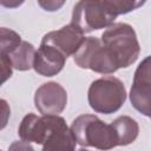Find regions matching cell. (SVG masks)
I'll return each mask as SVG.
<instances>
[{
  "label": "cell",
  "instance_id": "cell-1",
  "mask_svg": "<svg viewBox=\"0 0 151 151\" xmlns=\"http://www.w3.org/2000/svg\"><path fill=\"white\" fill-rule=\"evenodd\" d=\"M18 134L20 139L27 143L41 145L44 151L74 150L77 140L67 126L65 119L59 114H26L19 127Z\"/></svg>",
  "mask_w": 151,
  "mask_h": 151
},
{
  "label": "cell",
  "instance_id": "cell-2",
  "mask_svg": "<svg viewBox=\"0 0 151 151\" xmlns=\"http://www.w3.org/2000/svg\"><path fill=\"white\" fill-rule=\"evenodd\" d=\"M71 131L81 147L110 150L118 146V137L113 126L94 114L78 116L71 125Z\"/></svg>",
  "mask_w": 151,
  "mask_h": 151
},
{
  "label": "cell",
  "instance_id": "cell-3",
  "mask_svg": "<svg viewBox=\"0 0 151 151\" xmlns=\"http://www.w3.org/2000/svg\"><path fill=\"white\" fill-rule=\"evenodd\" d=\"M100 39L113 53L120 68L131 66L139 57L140 46L136 31L126 22H113L103 32Z\"/></svg>",
  "mask_w": 151,
  "mask_h": 151
},
{
  "label": "cell",
  "instance_id": "cell-4",
  "mask_svg": "<svg viewBox=\"0 0 151 151\" xmlns=\"http://www.w3.org/2000/svg\"><path fill=\"white\" fill-rule=\"evenodd\" d=\"M126 97L124 83L113 76L93 80L87 91V100L91 109L103 114H111L120 110Z\"/></svg>",
  "mask_w": 151,
  "mask_h": 151
},
{
  "label": "cell",
  "instance_id": "cell-5",
  "mask_svg": "<svg viewBox=\"0 0 151 151\" xmlns=\"http://www.w3.org/2000/svg\"><path fill=\"white\" fill-rule=\"evenodd\" d=\"M118 14L106 0H79L72 12L71 22L84 34L111 26Z\"/></svg>",
  "mask_w": 151,
  "mask_h": 151
},
{
  "label": "cell",
  "instance_id": "cell-6",
  "mask_svg": "<svg viewBox=\"0 0 151 151\" xmlns=\"http://www.w3.org/2000/svg\"><path fill=\"white\" fill-rule=\"evenodd\" d=\"M73 60L80 68H87L100 74H112L120 68L113 53L97 37L85 38L74 53Z\"/></svg>",
  "mask_w": 151,
  "mask_h": 151
},
{
  "label": "cell",
  "instance_id": "cell-7",
  "mask_svg": "<svg viewBox=\"0 0 151 151\" xmlns=\"http://www.w3.org/2000/svg\"><path fill=\"white\" fill-rule=\"evenodd\" d=\"M34 105L41 114H59L67 105V92L57 81L45 83L34 93Z\"/></svg>",
  "mask_w": 151,
  "mask_h": 151
},
{
  "label": "cell",
  "instance_id": "cell-8",
  "mask_svg": "<svg viewBox=\"0 0 151 151\" xmlns=\"http://www.w3.org/2000/svg\"><path fill=\"white\" fill-rule=\"evenodd\" d=\"M85 40L84 33L72 22L57 31H51L42 37L41 44H47L58 48L65 57L74 55Z\"/></svg>",
  "mask_w": 151,
  "mask_h": 151
},
{
  "label": "cell",
  "instance_id": "cell-9",
  "mask_svg": "<svg viewBox=\"0 0 151 151\" xmlns=\"http://www.w3.org/2000/svg\"><path fill=\"white\" fill-rule=\"evenodd\" d=\"M66 59L67 57L54 46L40 44L34 55L33 70L42 77H53L64 68Z\"/></svg>",
  "mask_w": 151,
  "mask_h": 151
},
{
  "label": "cell",
  "instance_id": "cell-10",
  "mask_svg": "<svg viewBox=\"0 0 151 151\" xmlns=\"http://www.w3.org/2000/svg\"><path fill=\"white\" fill-rule=\"evenodd\" d=\"M111 125L113 126L117 137H118V145L125 146L136 140L139 133V125L136 119L129 116H120L116 118Z\"/></svg>",
  "mask_w": 151,
  "mask_h": 151
},
{
  "label": "cell",
  "instance_id": "cell-11",
  "mask_svg": "<svg viewBox=\"0 0 151 151\" xmlns=\"http://www.w3.org/2000/svg\"><path fill=\"white\" fill-rule=\"evenodd\" d=\"M130 101L138 112L151 117V85L133 81L130 90Z\"/></svg>",
  "mask_w": 151,
  "mask_h": 151
},
{
  "label": "cell",
  "instance_id": "cell-12",
  "mask_svg": "<svg viewBox=\"0 0 151 151\" xmlns=\"http://www.w3.org/2000/svg\"><path fill=\"white\" fill-rule=\"evenodd\" d=\"M35 52L37 51L31 42L22 40L17 48H14L9 54H6V55H8V58L11 59L14 70L28 71V70L33 68Z\"/></svg>",
  "mask_w": 151,
  "mask_h": 151
},
{
  "label": "cell",
  "instance_id": "cell-13",
  "mask_svg": "<svg viewBox=\"0 0 151 151\" xmlns=\"http://www.w3.org/2000/svg\"><path fill=\"white\" fill-rule=\"evenodd\" d=\"M0 33H1L0 53H2V54H9L22 41L20 34H18L13 29H9V28H6V27H1Z\"/></svg>",
  "mask_w": 151,
  "mask_h": 151
},
{
  "label": "cell",
  "instance_id": "cell-14",
  "mask_svg": "<svg viewBox=\"0 0 151 151\" xmlns=\"http://www.w3.org/2000/svg\"><path fill=\"white\" fill-rule=\"evenodd\" d=\"M110 6L114 9V12L120 14H127L139 7H142L146 0H106Z\"/></svg>",
  "mask_w": 151,
  "mask_h": 151
},
{
  "label": "cell",
  "instance_id": "cell-15",
  "mask_svg": "<svg viewBox=\"0 0 151 151\" xmlns=\"http://www.w3.org/2000/svg\"><path fill=\"white\" fill-rule=\"evenodd\" d=\"M133 81L151 85V55H147L139 63L134 71Z\"/></svg>",
  "mask_w": 151,
  "mask_h": 151
},
{
  "label": "cell",
  "instance_id": "cell-16",
  "mask_svg": "<svg viewBox=\"0 0 151 151\" xmlns=\"http://www.w3.org/2000/svg\"><path fill=\"white\" fill-rule=\"evenodd\" d=\"M0 60H1V76H2L1 83L4 84L7 79H9L12 77L14 67H13V64H12L11 59L8 58V55L0 53Z\"/></svg>",
  "mask_w": 151,
  "mask_h": 151
},
{
  "label": "cell",
  "instance_id": "cell-17",
  "mask_svg": "<svg viewBox=\"0 0 151 151\" xmlns=\"http://www.w3.org/2000/svg\"><path fill=\"white\" fill-rule=\"evenodd\" d=\"M37 1L38 5L46 12H57L66 2V0H37Z\"/></svg>",
  "mask_w": 151,
  "mask_h": 151
},
{
  "label": "cell",
  "instance_id": "cell-18",
  "mask_svg": "<svg viewBox=\"0 0 151 151\" xmlns=\"http://www.w3.org/2000/svg\"><path fill=\"white\" fill-rule=\"evenodd\" d=\"M25 2V0H0V4L2 7L5 8H18L20 7L22 4Z\"/></svg>",
  "mask_w": 151,
  "mask_h": 151
},
{
  "label": "cell",
  "instance_id": "cell-19",
  "mask_svg": "<svg viewBox=\"0 0 151 151\" xmlns=\"http://www.w3.org/2000/svg\"><path fill=\"white\" fill-rule=\"evenodd\" d=\"M1 106H2V113H4V119H2V126H1V129H4L6 126L7 117L9 116L11 110H9V107H8V105H7V103H6L5 99H1Z\"/></svg>",
  "mask_w": 151,
  "mask_h": 151
},
{
  "label": "cell",
  "instance_id": "cell-20",
  "mask_svg": "<svg viewBox=\"0 0 151 151\" xmlns=\"http://www.w3.org/2000/svg\"><path fill=\"white\" fill-rule=\"evenodd\" d=\"M150 118H151V117H150Z\"/></svg>",
  "mask_w": 151,
  "mask_h": 151
}]
</instances>
